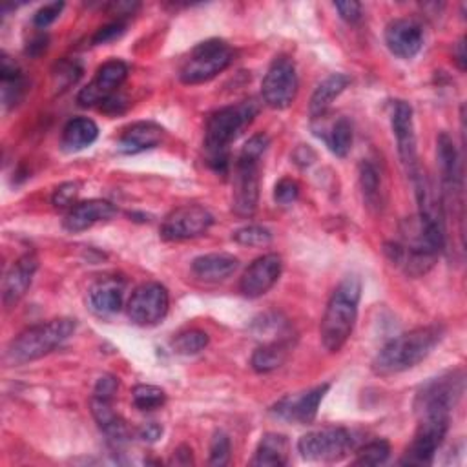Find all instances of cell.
<instances>
[{"label": "cell", "mask_w": 467, "mask_h": 467, "mask_svg": "<svg viewBox=\"0 0 467 467\" xmlns=\"http://www.w3.org/2000/svg\"><path fill=\"white\" fill-rule=\"evenodd\" d=\"M443 337L441 325L416 327L389 339L374 356L372 370L378 376H392L405 372L421 363Z\"/></svg>", "instance_id": "6da1fadb"}, {"label": "cell", "mask_w": 467, "mask_h": 467, "mask_svg": "<svg viewBox=\"0 0 467 467\" xmlns=\"http://www.w3.org/2000/svg\"><path fill=\"white\" fill-rule=\"evenodd\" d=\"M361 297V281L356 275H347L334 288L319 327L321 343L328 352H337L348 341Z\"/></svg>", "instance_id": "7a4b0ae2"}, {"label": "cell", "mask_w": 467, "mask_h": 467, "mask_svg": "<svg viewBox=\"0 0 467 467\" xmlns=\"http://www.w3.org/2000/svg\"><path fill=\"white\" fill-rule=\"evenodd\" d=\"M259 113V102L255 99H246L232 106H224L213 111L206 120L204 146L210 155V166L217 171H226L228 168V146L235 137L246 128L254 117Z\"/></svg>", "instance_id": "3957f363"}, {"label": "cell", "mask_w": 467, "mask_h": 467, "mask_svg": "<svg viewBox=\"0 0 467 467\" xmlns=\"http://www.w3.org/2000/svg\"><path fill=\"white\" fill-rule=\"evenodd\" d=\"M75 319L69 317H57L33 325L9 341L4 352V361L7 365H24L40 359L60 347L75 332Z\"/></svg>", "instance_id": "277c9868"}, {"label": "cell", "mask_w": 467, "mask_h": 467, "mask_svg": "<svg viewBox=\"0 0 467 467\" xmlns=\"http://www.w3.org/2000/svg\"><path fill=\"white\" fill-rule=\"evenodd\" d=\"M270 139L265 133L252 135L235 162L234 171V193L232 208L241 217L254 215L259 201V173H261V157L266 151Z\"/></svg>", "instance_id": "5b68a950"}, {"label": "cell", "mask_w": 467, "mask_h": 467, "mask_svg": "<svg viewBox=\"0 0 467 467\" xmlns=\"http://www.w3.org/2000/svg\"><path fill=\"white\" fill-rule=\"evenodd\" d=\"M235 51L221 38H208L197 44L179 69V78L184 84L208 82L224 71L234 62Z\"/></svg>", "instance_id": "8992f818"}, {"label": "cell", "mask_w": 467, "mask_h": 467, "mask_svg": "<svg viewBox=\"0 0 467 467\" xmlns=\"http://www.w3.org/2000/svg\"><path fill=\"white\" fill-rule=\"evenodd\" d=\"M463 383L465 376L462 370H451L427 381L416 394V414H451L463 394Z\"/></svg>", "instance_id": "52a82bcc"}, {"label": "cell", "mask_w": 467, "mask_h": 467, "mask_svg": "<svg viewBox=\"0 0 467 467\" xmlns=\"http://www.w3.org/2000/svg\"><path fill=\"white\" fill-rule=\"evenodd\" d=\"M451 414H423L418 416V429L403 452V465H431L436 451L443 443L449 431Z\"/></svg>", "instance_id": "ba28073f"}, {"label": "cell", "mask_w": 467, "mask_h": 467, "mask_svg": "<svg viewBox=\"0 0 467 467\" xmlns=\"http://www.w3.org/2000/svg\"><path fill=\"white\" fill-rule=\"evenodd\" d=\"M352 434L343 427H323L303 434L297 441L301 458L308 462H339L352 449Z\"/></svg>", "instance_id": "9c48e42d"}, {"label": "cell", "mask_w": 467, "mask_h": 467, "mask_svg": "<svg viewBox=\"0 0 467 467\" xmlns=\"http://www.w3.org/2000/svg\"><path fill=\"white\" fill-rule=\"evenodd\" d=\"M261 95L266 106L274 109L288 108L297 95V73L290 57L281 55L272 60L261 82Z\"/></svg>", "instance_id": "30bf717a"}, {"label": "cell", "mask_w": 467, "mask_h": 467, "mask_svg": "<svg viewBox=\"0 0 467 467\" xmlns=\"http://www.w3.org/2000/svg\"><path fill=\"white\" fill-rule=\"evenodd\" d=\"M168 290L155 281L139 285L128 299V317L139 327L157 325L168 312Z\"/></svg>", "instance_id": "8fae6325"}, {"label": "cell", "mask_w": 467, "mask_h": 467, "mask_svg": "<svg viewBox=\"0 0 467 467\" xmlns=\"http://www.w3.org/2000/svg\"><path fill=\"white\" fill-rule=\"evenodd\" d=\"M213 223V215L201 204H184L171 210L162 224L161 235L166 241L193 239L208 232Z\"/></svg>", "instance_id": "7c38bea8"}, {"label": "cell", "mask_w": 467, "mask_h": 467, "mask_svg": "<svg viewBox=\"0 0 467 467\" xmlns=\"http://www.w3.org/2000/svg\"><path fill=\"white\" fill-rule=\"evenodd\" d=\"M126 77H128V66L122 60L113 58L104 62L97 69L91 82L78 91L77 95L78 106L82 108H91L97 104L102 106L108 99L117 95V89L126 80Z\"/></svg>", "instance_id": "4fadbf2b"}, {"label": "cell", "mask_w": 467, "mask_h": 467, "mask_svg": "<svg viewBox=\"0 0 467 467\" xmlns=\"http://www.w3.org/2000/svg\"><path fill=\"white\" fill-rule=\"evenodd\" d=\"M328 389H330L328 383H321V385H316V387H312L305 392L283 396L272 407V412L279 420L297 423V425H310L316 420L319 403L323 401Z\"/></svg>", "instance_id": "5bb4252c"}, {"label": "cell", "mask_w": 467, "mask_h": 467, "mask_svg": "<svg viewBox=\"0 0 467 467\" xmlns=\"http://www.w3.org/2000/svg\"><path fill=\"white\" fill-rule=\"evenodd\" d=\"M390 126L396 137V146H398V155L401 159V164L410 175L420 168V164H418V153H416L412 108L409 102L394 100L392 111H390Z\"/></svg>", "instance_id": "9a60e30c"}, {"label": "cell", "mask_w": 467, "mask_h": 467, "mask_svg": "<svg viewBox=\"0 0 467 467\" xmlns=\"http://www.w3.org/2000/svg\"><path fill=\"white\" fill-rule=\"evenodd\" d=\"M283 270V261L277 254H265L250 263V266L244 270L239 290L244 297L255 299L265 296L279 279Z\"/></svg>", "instance_id": "2e32d148"}, {"label": "cell", "mask_w": 467, "mask_h": 467, "mask_svg": "<svg viewBox=\"0 0 467 467\" xmlns=\"http://www.w3.org/2000/svg\"><path fill=\"white\" fill-rule=\"evenodd\" d=\"M385 44L398 58H412L423 46V31L410 18H396L385 27Z\"/></svg>", "instance_id": "e0dca14e"}, {"label": "cell", "mask_w": 467, "mask_h": 467, "mask_svg": "<svg viewBox=\"0 0 467 467\" xmlns=\"http://www.w3.org/2000/svg\"><path fill=\"white\" fill-rule=\"evenodd\" d=\"M36 270H38V257L31 252L20 255L11 265V268L5 272L4 285H2V301L5 308L15 306L26 296Z\"/></svg>", "instance_id": "ac0fdd59"}, {"label": "cell", "mask_w": 467, "mask_h": 467, "mask_svg": "<svg viewBox=\"0 0 467 467\" xmlns=\"http://www.w3.org/2000/svg\"><path fill=\"white\" fill-rule=\"evenodd\" d=\"M436 159L440 166L443 195L454 201L456 195L462 193V168L456 146L451 135L445 131H441L436 139Z\"/></svg>", "instance_id": "d6986e66"}, {"label": "cell", "mask_w": 467, "mask_h": 467, "mask_svg": "<svg viewBox=\"0 0 467 467\" xmlns=\"http://www.w3.org/2000/svg\"><path fill=\"white\" fill-rule=\"evenodd\" d=\"M117 213V208L104 199H88L71 206L64 217V228L71 234L91 228L95 223L108 221Z\"/></svg>", "instance_id": "ffe728a7"}, {"label": "cell", "mask_w": 467, "mask_h": 467, "mask_svg": "<svg viewBox=\"0 0 467 467\" xmlns=\"http://www.w3.org/2000/svg\"><path fill=\"white\" fill-rule=\"evenodd\" d=\"M162 135H164V130L151 120L133 122L122 131L117 148L120 153L135 155L159 146L162 140Z\"/></svg>", "instance_id": "44dd1931"}, {"label": "cell", "mask_w": 467, "mask_h": 467, "mask_svg": "<svg viewBox=\"0 0 467 467\" xmlns=\"http://www.w3.org/2000/svg\"><path fill=\"white\" fill-rule=\"evenodd\" d=\"M124 299V283L119 277H104L91 285L88 305L97 316L117 314Z\"/></svg>", "instance_id": "7402d4cb"}, {"label": "cell", "mask_w": 467, "mask_h": 467, "mask_svg": "<svg viewBox=\"0 0 467 467\" xmlns=\"http://www.w3.org/2000/svg\"><path fill=\"white\" fill-rule=\"evenodd\" d=\"M239 266V259L226 252L204 254L192 261V272L197 279L206 283H217L230 277Z\"/></svg>", "instance_id": "603a6c76"}, {"label": "cell", "mask_w": 467, "mask_h": 467, "mask_svg": "<svg viewBox=\"0 0 467 467\" xmlns=\"http://www.w3.org/2000/svg\"><path fill=\"white\" fill-rule=\"evenodd\" d=\"M350 84V78L345 73H332L327 77L312 93L310 104H308V113L312 120L323 119L332 102L345 91V88Z\"/></svg>", "instance_id": "cb8c5ba5"}, {"label": "cell", "mask_w": 467, "mask_h": 467, "mask_svg": "<svg viewBox=\"0 0 467 467\" xmlns=\"http://www.w3.org/2000/svg\"><path fill=\"white\" fill-rule=\"evenodd\" d=\"M288 452L290 443L285 434L266 432L261 436V441L250 463L257 467H281L288 463Z\"/></svg>", "instance_id": "d4e9b609"}, {"label": "cell", "mask_w": 467, "mask_h": 467, "mask_svg": "<svg viewBox=\"0 0 467 467\" xmlns=\"http://www.w3.org/2000/svg\"><path fill=\"white\" fill-rule=\"evenodd\" d=\"M292 347H294L292 336L274 339V341H268V343L257 347L255 352L252 354V359H250L252 368L259 374H266V372H272V370L279 368L288 359V356L292 352Z\"/></svg>", "instance_id": "484cf974"}, {"label": "cell", "mask_w": 467, "mask_h": 467, "mask_svg": "<svg viewBox=\"0 0 467 467\" xmlns=\"http://www.w3.org/2000/svg\"><path fill=\"white\" fill-rule=\"evenodd\" d=\"M113 400L91 396L89 407L91 414L100 427V431L113 441H122L128 438V425L126 421L113 410Z\"/></svg>", "instance_id": "4316f807"}, {"label": "cell", "mask_w": 467, "mask_h": 467, "mask_svg": "<svg viewBox=\"0 0 467 467\" xmlns=\"http://www.w3.org/2000/svg\"><path fill=\"white\" fill-rule=\"evenodd\" d=\"M97 137H99V128L91 119L75 117L62 130L60 148L67 153H75L91 146L97 140Z\"/></svg>", "instance_id": "83f0119b"}, {"label": "cell", "mask_w": 467, "mask_h": 467, "mask_svg": "<svg viewBox=\"0 0 467 467\" xmlns=\"http://www.w3.org/2000/svg\"><path fill=\"white\" fill-rule=\"evenodd\" d=\"M0 78H2V102L5 108H11L22 99L26 89V80L20 67L7 55H2Z\"/></svg>", "instance_id": "f1b7e54d"}, {"label": "cell", "mask_w": 467, "mask_h": 467, "mask_svg": "<svg viewBox=\"0 0 467 467\" xmlns=\"http://www.w3.org/2000/svg\"><path fill=\"white\" fill-rule=\"evenodd\" d=\"M323 137L327 148L336 155V157H347V153L352 148V124L347 117H337L334 119L328 126L317 133Z\"/></svg>", "instance_id": "f546056e"}, {"label": "cell", "mask_w": 467, "mask_h": 467, "mask_svg": "<svg viewBox=\"0 0 467 467\" xmlns=\"http://www.w3.org/2000/svg\"><path fill=\"white\" fill-rule=\"evenodd\" d=\"M210 337L204 330L201 328H188L184 332H179L173 341H171V347L177 354H184V356H190V354H197L201 350L206 348Z\"/></svg>", "instance_id": "4dcf8cb0"}, {"label": "cell", "mask_w": 467, "mask_h": 467, "mask_svg": "<svg viewBox=\"0 0 467 467\" xmlns=\"http://www.w3.org/2000/svg\"><path fill=\"white\" fill-rule=\"evenodd\" d=\"M359 186L368 206L379 204V175L370 161L359 164Z\"/></svg>", "instance_id": "1f68e13d"}, {"label": "cell", "mask_w": 467, "mask_h": 467, "mask_svg": "<svg viewBox=\"0 0 467 467\" xmlns=\"http://www.w3.org/2000/svg\"><path fill=\"white\" fill-rule=\"evenodd\" d=\"M131 400L139 410H153L166 403V392L161 387L142 383L131 390Z\"/></svg>", "instance_id": "d6a6232c"}, {"label": "cell", "mask_w": 467, "mask_h": 467, "mask_svg": "<svg viewBox=\"0 0 467 467\" xmlns=\"http://www.w3.org/2000/svg\"><path fill=\"white\" fill-rule=\"evenodd\" d=\"M390 456V445L387 440H374L368 441L356 452L354 465H381Z\"/></svg>", "instance_id": "836d02e7"}, {"label": "cell", "mask_w": 467, "mask_h": 467, "mask_svg": "<svg viewBox=\"0 0 467 467\" xmlns=\"http://www.w3.org/2000/svg\"><path fill=\"white\" fill-rule=\"evenodd\" d=\"M232 237L243 246H266L272 241V232L261 224H248L235 230Z\"/></svg>", "instance_id": "e575fe53"}, {"label": "cell", "mask_w": 467, "mask_h": 467, "mask_svg": "<svg viewBox=\"0 0 467 467\" xmlns=\"http://www.w3.org/2000/svg\"><path fill=\"white\" fill-rule=\"evenodd\" d=\"M230 451H232V445H230L228 434L223 432V431H217L212 436V441H210V460H208V463L215 465V467L226 465L230 462Z\"/></svg>", "instance_id": "d590c367"}, {"label": "cell", "mask_w": 467, "mask_h": 467, "mask_svg": "<svg viewBox=\"0 0 467 467\" xmlns=\"http://www.w3.org/2000/svg\"><path fill=\"white\" fill-rule=\"evenodd\" d=\"M78 192H80V184L77 181H69V182H64L60 184L55 192H53V204L57 208H66L69 210L71 206L77 204V197H78Z\"/></svg>", "instance_id": "8d00e7d4"}, {"label": "cell", "mask_w": 467, "mask_h": 467, "mask_svg": "<svg viewBox=\"0 0 467 467\" xmlns=\"http://www.w3.org/2000/svg\"><path fill=\"white\" fill-rule=\"evenodd\" d=\"M82 73V67L77 60H62L60 64H57L53 77L57 78V86L60 84L62 89H66L69 84H75L78 80Z\"/></svg>", "instance_id": "74e56055"}, {"label": "cell", "mask_w": 467, "mask_h": 467, "mask_svg": "<svg viewBox=\"0 0 467 467\" xmlns=\"http://www.w3.org/2000/svg\"><path fill=\"white\" fill-rule=\"evenodd\" d=\"M297 197H299V184L290 177H283L274 188V199L283 206L292 204Z\"/></svg>", "instance_id": "f35d334b"}, {"label": "cell", "mask_w": 467, "mask_h": 467, "mask_svg": "<svg viewBox=\"0 0 467 467\" xmlns=\"http://www.w3.org/2000/svg\"><path fill=\"white\" fill-rule=\"evenodd\" d=\"M124 31H126V22L122 18H117V20L102 26L100 29H97L91 42L93 44H108V42H113L115 38H119V36H122Z\"/></svg>", "instance_id": "ab89813d"}, {"label": "cell", "mask_w": 467, "mask_h": 467, "mask_svg": "<svg viewBox=\"0 0 467 467\" xmlns=\"http://www.w3.org/2000/svg\"><path fill=\"white\" fill-rule=\"evenodd\" d=\"M62 9H64V2H51V4H46V5H42V7L33 15V24H35L36 27L44 29V27H47L49 24H53V22L58 18V15L62 13Z\"/></svg>", "instance_id": "60d3db41"}, {"label": "cell", "mask_w": 467, "mask_h": 467, "mask_svg": "<svg viewBox=\"0 0 467 467\" xmlns=\"http://www.w3.org/2000/svg\"><path fill=\"white\" fill-rule=\"evenodd\" d=\"M117 390H119V378H115L113 374H104L97 379V385L93 389V396L113 400Z\"/></svg>", "instance_id": "b9f144b4"}, {"label": "cell", "mask_w": 467, "mask_h": 467, "mask_svg": "<svg viewBox=\"0 0 467 467\" xmlns=\"http://www.w3.org/2000/svg\"><path fill=\"white\" fill-rule=\"evenodd\" d=\"M336 11L339 13V16L348 22V24H356L361 18V4L354 2V0H347V2H336L334 4Z\"/></svg>", "instance_id": "7bdbcfd3"}, {"label": "cell", "mask_w": 467, "mask_h": 467, "mask_svg": "<svg viewBox=\"0 0 467 467\" xmlns=\"http://www.w3.org/2000/svg\"><path fill=\"white\" fill-rule=\"evenodd\" d=\"M162 434V427L157 421H148L139 429V438L144 441H157Z\"/></svg>", "instance_id": "ee69618b"}, {"label": "cell", "mask_w": 467, "mask_h": 467, "mask_svg": "<svg viewBox=\"0 0 467 467\" xmlns=\"http://www.w3.org/2000/svg\"><path fill=\"white\" fill-rule=\"evenodd\" d=\"M46 47H47V35L40 33V35H35V36L27 42L26 53L31 55V57H38L42 51H46Z\"/></svg>", "instance_id": "f6af8a7d"}, {"label": "cell", "mask_w": 467, "mask_h": 467, "mask_svg": "<svg viewBox=\"0 0 467 467\" xmlns=\"http://www.w3.org/2000/svg\"><path fill=\"white\" fill-rule=\"evenodd\" d=\"M171 463H177V465H190L193 463L192 460V449L188 445H181L177 447V451H173V460Z\"/></svg>", "instance_id": "bcb514c9"}, {"label": "cell", "mask_w": 467, "mask_h": 467, "mask_svg": "<svg viewBox=\"0 0 467 467\" xmlns=\"http://www.w3.org/2000/svg\"><path fill=\"white\" fill-rule=\"evenodd\" d=\"M454 53H456L458 67L463 71V69H465V38H460V42H458V46H456Z\"/></svg>", "instance_id": "7dc6e473"}]
</instances>
